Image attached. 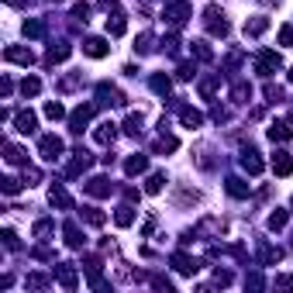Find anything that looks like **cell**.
<instances>
[{"label": "cell", "mask_w": 293, "mask_h": 293, "mask_svg": "<svg viewBox=\"0 0 293 293\" xmlns=\"http://www.w3.org/2000/svg\"><path fill=\"white\" fill-rule=\"evenodd\" d=\"M62 138H56V135H45L42 138V159H48V162H56L59 156H62Z\"/></svg>", "instance_id": "2"}, {"label": "cell", "mask_w": 293, "mask_h": 293, "mask_svg": "<svg viewBox=\"0 0 293 293\" xmlns=\"http://www.w3.org/2000/svg\"><path fill=\"white\" fill-rule=\"evenodd\" d=\"M145 166H148V159H145V156H131V159H128V166H124V169H128L131 176H135V173H145Z\"/></svg>", "instance_id": "19"}, {"label": "cell", "mask_w": 293, "mask_h": 293, "mask_svg": "<svg viewBox=\"0 0 293 293\" xmlns=\"http://www.w3.org/2000/svg\"><path fill=\"white\" fill-rule=\"evenodd\" d=\"M69 52H73V48L59 42V45H52V48H48V62H62V59H69Z\"/></svg>", "instance_id": "18"}, {"label": "cell", "mask_w": 293, "mask_h": 293, "mask_svg": "<svg viewBox=\"0 0 293 293\" xmlns=\"http://www.w3.org/2000/svg\"><path fill=\"white\" fill-rule=\"evenodd\" d=\"M269 228H272V231L286 228V211H276V214H269Z\"/></svg>", "instance_id": "30"}, {"label": "cell", "mask_w": 293, "mask_h": 293, "mask_svg": "<svg viewBox=\"0 0 293 293\" xmlns=\"http://www.w3.org/2000/svg\"><path fill=\"white\" fill-rule=\"evenodd\" d=\"M83 52H87V56H93V59H104L111 48H107V42H104V38H87V42H83Z\"/></svg>", "instance_id": "5"}, {"label": "cell", "mask_w": 293, "mask_h": 293, "mask_svg": "<svg viewBox=\"0 0 293 293\" xmlns=\"http://www.w3.org/2000/svg\"><path fill=\"white\" fill-rule=\"evenodd\" d=\"M228 193H231V197H245L248 186H245L242 180H228Z\"/></svg>", "instance_id": "28"}, {"label": "cell", "mask_w": 293, "mask_h": 293, "mask_svg": "<svg viewBox=\"0 0 293 293\" xmlns=\"http://www.w3.org/2000/svg\"><path fill=\"white\" fill-rule=\"evenodd\" d=\"M290 83H293V69H290Z\"/></svg>", "instance_id": "43"}, {"label": "cell", "mask_w": 293, "mask_h": 293, "mask_svg": "<svg viewBox=\"0 0 293 293\" xmlns=\"http://www.w3.org/2000/svg\"><path fill=\"white\" fill-rule=\"evenodd\" d=\"M203 24H207L211 35H228V21H225V14L217 11V7H207V11H203Z\"/></svg>", "instance_id": "1"}, {"label": "cell", "mask_w": 293, "mask_h": 293, "mask_svg": "<svg viewBox=\"0 0 293 293\" xmlns=\"http://www.w3.org/2000/svg\"><path fill=\"white\" fill-rule=\"evenodd\" d=\"M87 193H90V197H107V193H111V183L104 180V176H97V180L87 183Z\"/></svg>", "instance_id": "11"}, {"label": "cell", "mask_w": 293, "mask_h": 293, "mask_svg": "<svg viewBox=\"0 0 293 293\" xmlns=\"http://www.w3.org/2000/svg\"><path fill=\"white\" fill-rule=\"evenodd\" d=\"M242 169L252 173V176H259V173H262V159H259V152H252V148H248L245 156H242Z\"/></svg>", "instance_id": "7"}, {"label": "cell", "mask_w": 293, "mask_h": 293, "mask_svg": "<svg viewBox=\"0 0 293 293\" xmlns=\"http://www.w3.org/2000/svg\"><path fill=\"white\" fill-rule=\"evenodd\" d=\"M14 124H18L21 135H31V131H35V114L31 111H21L18 117H14Z\"/></svg>", "instance_id": "10"}, {"label": "cell", "mask_w": 293, "mask_h": 293, "mask_svg": "<svg viewBox=\"0 0 293 293\" xmlns=\"http://www.w3.org/2000/svg\"><path fill=\"white\" fill-rule=\"evenodd\" d=\"M124 131H128V135H138V131H142V117H138V114H131V117L124 121Z\"/></svg>", "instance_id": "29"}, {"label": "cell", "mask_w": 293, "mask_h": 293, "mask_svg": "<svg viewBox=\"0 0 293 293\" xmlns=\"http://www.w3.org/2000/svg\"><path fill=\"white\" fill-rule=\"evenodd\" d=\"M152 90H159V93H169V79H166V76H156V79H152Z\"/></svg>", "instance_id": "34"}, {"label": "cell", "mask_w": 293, "mask_h": 293, "mask_svg": "<svg viewBox=\"0 0 293 293\" xmlns=\"http://www.w3.org/2000/svg\"><path fill=\"white\" fill-rule=\"evenodd\" d=\"M7 162L11 166H24V152L18 145H7Z\"/></svg>", "instance_id": "27"}, {"label": "cell", "mask_w": 293, "mask_h": 293, "mask_svg": "<svg viewBox=\"0 0 293 293\" xmlns=\"http://www.w3.org/2000/svg\"><path fill=\"white\" fill-rule=\"evenodd\" d=\"M280 42H283V45H293V28H290V24L280 31Z\"/></svg>", "instance_id": "39"}, {"label": "cell", "mask_w": 293, "mask_h": 293, "mask_svg": "<svg viewBox=\"0 0 293 293\" xmlns=\"http://www.w3.org/2000/svg\"><path fill=\"white\" fill-rule=\"evenodd\" d=\"M4 56L11 59V62H21V66H31V48H7V52H4Z\"/></svg>", "instance_id": "13"}, {"label": "cell", "mask_w": 293, "mask_h": 293, "mask_svg": "<svg viewBox=\"0 0 293 293\" xmlns=\"http://www.w3.org/2000/svg\"><path fill=\"white\" fill-rule=\"evenodd\" d=\"M214 283H221V286H228V283H231V272H221V269H217V272H214Z\"/></svg>", "instance_id": "41"}, {"label": "cell", "mask_w": 293, "mask_h": 293, "mask_svg": "<svg viewBox=\"0 0 293 293\" xmlns=\"http://www.w3.org/2000/svg\"><path fill=\"white\" fill-rule=\"evenodd\" d=\"M290 135H293V131L286 128V124H280V121L269 124V138H272V142H290Z\"/></svg>", "instance_id": "15"}, {"label": "cell", "mask_w": 293, "mask_h": 293, "mask_svg": "<svg viewBox=\"0 0 293 293\" xmlns=\"http://www.w3.org/2000/svg\"><path fill=\"white\" fill-rule=\"evenodd\" d=\"M4 245H7V248H18V235H14V231H4Z\"/></svg>", "instance_id": "40"}, {"label": "cell", "mask_w": 293, "mask_h": 293, "mask_svg": "<svg viewBox=\"0 0 293 293\" xmlns=\"http://www.w3.org/2000/svg\"><path fill=\"white\" fill-rule=\"evenodd\" d=\"M93 117V107H76V111L69 114V124H73V131H83V128H87V121H90Z\"/></svg>", "instance_id": "4"}, {"label": "cell", "mask_w": 293, "mask_h": 293, "mask_svg": "<svg viewBox=\"0 0 293 293\" xmlns=\"http://www.w3.org/2000/svg\"><path fill=\"white\" fill-rule=\"evenodd\" d=\"M21 190V183L14 180V176H7V180H4V193H18Z\"/></svg>", "instance_id": "36"}, {"label": "cell", "mask_w": 293, "mask_h": 293, "mask_svg": "<svg viewBox=\"0 0 293 293\" xmlns=\"http://www.w3.org/2000/svg\"><path fill=\"white\" fill-rule=\"evenodd\" d=\"M280 66H283V62H280V56H276V52H262L259 62H255V69H259L262 76H272V73H276Z\"/></svg>", "instance_id": "3"}, {"label": "cell", "mask_w": 293, "mask_h": 293, "mask_svg": "<svg viewBox=\"0 0 293 293\" xmlns=\"http://www.w3.org/2000/svg\"><path fill=\"white\" fill-rule=\"evenodd\" d=\"M162 183H166V176H162V173H152L148 183H145V193H159L162 190Z\"/></svg>", "instance_id": "23"}, {"label": "cell", "mask_w": 293, "mask_h": 293, "mask_svg": "<svg viewBox=\"0 0 293 293\" xmlns=\"http://www.w3.org/2000/svg\"><path fill=\"white\" fill-rule=\"evenodd\" d=\"M107 35H124V18H107Z\"/></svg>", "instance_id": "31"}, {"label": "cell", "mask_w": 293, "mask_h": 293, "mask_svg": "<svg viewBox=\"0 0 293 293\" xmlns=\"http://www.w3.org/2000/svg\"><path fill=\"white\" fill-rule=\"evenodd\" d=\"M66 245L69 248H79V245H83V238H79V228L76 225H66Z\"/></svg>", "instance_id": "22"}, {"label": "cell", "mask_w": 293, "mask_h": 293, "mask_svg": "<svg viewBox=\"0 0 293 293\" xmlns=\"http://www.w3.org/2000/svg\"><path fill=\"white\" fill-rule=\"evenodd\" d=\"M38 90H42V83H38V79H35V76H28V79H24V83H21V93H24V97H35V93H38Z\"/></svg>", "instance_id": "25"}, {"label": "cell", "mask_w": 293, "mask_h": 293, "mask_svg": "<svg viewBox=\"0 0 293 293\" xmlns=\"http://www.w3.org/2000/svg\"><path fill=\"white\" fill-rule=\"evenodd\" d=\"M166 21H169V24H183V21H186V4H183V0H176V4L166 7Z\"/></svg>", "instance_id": "8"}, {"label": "cell", "mask_w": 293, "mask_h": 293, "mask_svg": "<svg viewBox=\"0 0 293 293\" xmlns=\"http://www.w3.org/2000/svg\"><path fill=\"white\" fill-rule=\"evenodd\" d=\"M45 276H28V286H31V290H42V286H45Z\"/></svg>", "instance_id": "38"}, {"label": "cell", "mask_w": 293, "mask_h": 293, "mask_svg": "<svg viewBox=\"0 0 293 293\" xmlns=\"http://www.w3.org/2000/svg\"><path fill=\"white\" fill-rule=\"evenodd\" d=\"M114 221H117L121 228H128L131 221H135V211H131V207H117V214H114Z\"/></svg>", "instance_id": "21"}, {"label": "cell", "mask_w": 293, "mask_h": 293, "mask_svg": "<svg viewBox=\"0 0 293 293\" xmlns=\"http://www.w3.org/2000/svg\"><path fill=\"white\" fill-rule=\"evenodd\" d=\"M176 76H180V79H190V76H193V66H180V73H176Z\"/></svg>", "instance_id": "42"}, {"label": "cell", "mask_w": 293, "mask_h": 293, "mask_svg": "<svg viewBox=\"0 0 293 293\" xmlns=\"http://www.w3.org/2000/svg\"><path fill=\"white\" fill-rule=\"evenodd\" d=\"M93 138H97L100 145H111L114 138H117V124H100V128L93 131Z\"/></svg>", "instance_id": "9"}, {"label": "cell", "mask_w": 293, "mask_h": 293, "mask_svg": "<svg viewBox=\"0 0 293 293\" xmlns=\"http://www.w3.org/2000/svg\"><path fill=\"white\" fill-rule=\"evenodd\" d=\"M48 231H52V221H38V225H35V235H38V238L48 235Z\"/></svg>", "instance_id": "37"}, {"label": "cell", "mask_w": 293, "mask_h": 293, "mask_svg": "<svg viewBox=\"0 0 293 293\" xmlns=\"http://www.w3.org/2000/svg\"><path fill=\"white\" fill-rule=\"evenodd\" d=\"M45 117L48 121H59V117H66V107H62L59 100H48L45 104Z\"/></svg>", "instance_id": "17"}, {"label": "cell", "mask_w": 293, "mask_h": 293, "mask_svg": "<svg viewBox=\"0 0 293 293\" xmlns=\"http://www.w3.org/2000/svg\"><path fill=\"white\" fill-rule=\"evenodd\" d=\"M83 211H87V214H83V217H87L90 225H104V214H100V211H97V207H83Z\"/></svg>", "instance_id": "33"}, {"label": "cell", "mask_w": 293, "mask_h": 293, "mask_svg": "<svg viewBox=\"0 0 293 293\" xmlns=\"http://www.w3.org/2000/svg\"><path fill=\"white\" fill-rule=\"evenodd\" d=\"M56 276H59V283H62L66 290H73V286H76V269H73V266H59Z\"/></svg>", "instance_id": "14"}, {"label": "cell", "mask_w": 293, "mask_h": 293, "mask_svg": "<svg viewBox=\"0 0 293 293\" xmlns=\"http://www.w3.org/2000/svg\"><path fill=\"white\" fill-rule=\"evenodd\" d=\"M193 52H197V59H211V48H207V42H193Z\"/></svg>", "instance_id": "35"}, {"label": "cell", "mask_w": 293, "mask_h": 293, "mask_svg": "<svg viewBox=\"0 0 293 293\" xmlns=\"http://www.w3.org/2000/svg\"><path fill=\"white\" fill-rule=\"evenodd\" d=\"M42 31H45V28H42V21H28V24H24V35H28V38H38Z\"/></svg>", "instance_id": "32"}, {"label": "cell", "mask_w": 293, "mask_h": 293, "mask_svg": "<svg viewBox=\"0 0 293 293\" xmlns=\"http://www.w3.org/2000/svg\"><path fill=\"white\" fill-rule=\"evenodd\" d=\"M272 173H276V176H290L293 173V159L286 156V152H276V156H272Z\"/></svg>", "instance_id": "6"}, {"label": "cell", "mask_w": 293, "mask_h": 293, "mask_svg": "<svg viewBox=\"0 0 293 293\" xmlns=\"http://www.w3.org/2000/svg\"><path fill=\"white\" fill-rule=\"evenodd\" d=\"M266 28H269V21H266V18H255V21L245 24V35H252V38H255V35H262Z\"/></svg>", "instance_id": "20"}, {"label": "cell", "mask_w": 293, "mask_h": 293, "mask_svg": "<svg viewBox=\"0 0 293 293\" xmlns=\"http://www.w3.org/2000/svg\"><path fill=\"white\" fill-rule=\"evenodd\" d=\"M180 121L186 124V128H200V124H203V114L193 111V107H183V111H180Z\"/></svg>", "instance_id": "12"}, {"label": "cell", "mask_w": 293, "mask_h": 293, "mask_svg": "<svg viewBox=\"0 0 293 293\" xmlns=\"http://www.w3.org/2000/svg\"><path fill=\"white\" fill-rule=\"evenodd\" d=\"M176 145H180V142H176L173 135H162V138L156 142V148H159V152H176Z\"/></svg>", "instance_id": "26"}, {"label": "cell", "mask_w": 293, "mask_h": 293, "mask_svg": "<svg viewBox=\"0 0 293 293\" xmlns=\"http://www.w3.org/2000/svg\"><path fill=\"white\" fill-rule=\"evenodd\" d=\"M48 200L59 203V207H69V193L62 190V186H52V193H48Z\"/></svg>", "instance_id": "24"}, {"label": "cell", "mask_w": 293, "mask_h": 293, "mask_svg": "<svg viewBox=\"0 0 293 293\" xmlns=\"http://www.w3.org/2000/svg\"><path fill=\"white\" fill-rule=\"evenodd\" d=\"M173 266H176V269H180V272H186V276H190V272H197V269H200V266H197V262H190V259H186V255H183V252H180V255H173Z\"/></svg>", "instance_id": "16"}]
</instances>
